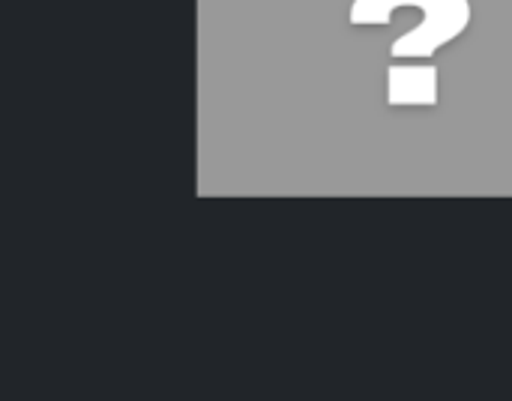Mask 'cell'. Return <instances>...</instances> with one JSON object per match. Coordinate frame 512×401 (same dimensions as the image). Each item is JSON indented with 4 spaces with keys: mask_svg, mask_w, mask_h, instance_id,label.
I'll return each mask as SVG.
<instances>
[{
    "mask_svg": "<svg viewBox=\"0 0 512 401\" xmlns=\"http://www.w3.org/2000/svg\"><path fill=\"white\" fill-rule=\"evenodd\" d=\"M435 69H390V99L396 102H426L435 99Z\"/></svg>",
    "mask_w": 512,
    "mask_h": 401,
    "instance_id": "obj_1",
    "label": "cell"
}]
</instances>
